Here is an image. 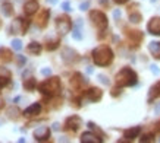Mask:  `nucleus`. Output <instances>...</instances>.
Instances as JSON below:
<instances>
[{"label": "nucleus", "mask_w": 160, "mask_h": 143, "mask_svg": "<svg viewBox=\"0 0 160 143\" xmlns=\"http://www.w3.org/2000/svg\"><path fill=\"white\" fill-rule=\"evenodd\" d=\"M156 111H157V113L160 111V105H157V107H156Z\"/></svg>", "instance_id": "obj_46"}, {"label": "nucleus", "mask_w": 160, "mask_h": 143, "mask_svg": "<svg viewBox=\"0 0 160 143\" xmlns=\"http://www.w3.org/2000/svg\"><path fill=\"white\" fill-rule=\"evenodd\" d=\"M141 131V127H132V129H128L123 131V137L128 139V140H134L135 137H138V134Z\"/></svg>", "instance_id": "obj_19"}, {"label": "nucleus", "mask_w": 160, "mask_h": 143, "mask_svg": "<svg viewBox=\"0 0 160 143\" xmlns=\"http://www.w3.org/2000/svg\"><path fill=\"white\" fill-rule=\"evenodd\" d=\"M159 96H160V82L150 88V92H148V102H151L153 99L159 98Z\"/></svg>", "instance_id": "obj_21"}, {"label": "nucleus", "mask_w": 160, "mask_h": 143, "mask_svg": "<svg viewBox=\"0 0 160 143\" xmlns=\"http://www.w3.org/2000/svg\"><path fill=\"white\" fill-rule=\"evenodd\" d=\"M2 13L5 15L6 18H10L12 15H13V12H15V9H13V5L12 3H3L2 5Z\"/></svg>", "instance_id": "obj_24"}, {"label": "nucleus", "mask_w": 160, "mask_h": 143, "mask_svg": "<svg viewBox=\"0 0 160 143\" xmlns=\"http://www.w3.org/2000/svg\"><path fill=\"white\" fill-rule=\"evenodd\" d=\"M81 124H82V120L79 118L78 115H71L65 121V129L69 130V131H77L81 127Z\"/></svg>", "instance_id": "obj_7"}, {"label": "nucleus", "mask_w": 160, "mask_h": 143, "mask_svg": "<svg viewBox=\"0 0 160 143\" xmlns=\"http://www.w3.org/2000/svg\"><path fill=\"white\" fill-rule=\"evenodd\" d=\"M128 37L131 39H135V43H140L141 38H142V34L140 31H131V32L128 34Z\"/></svg>", "instance_id": "obj_27"}, {"label": "nucleus", "mask_w": 160, "mask_h": 143, "mask_svg": "<svg viewBox=\"0 0 160 143\" xmlns=\"http://www.w3.org/2000/svg\"><path fill=\"white\" fill-rule=\"evenodd\" d=\"M28 25H29L28 21L22 19V18H16V19H13L12 24H10V34L25 35V34H27V29H28Z\"/></svg>", "instance_id": "obj_5"}, {"label": "nucleus", "mask_w": 160, "mask_h": 143, "mask_svg": "<svg viewBox=\"0 0 160 143\" xmlns=\"http://www.w3.org/2000/svg\"><path fill=\"white\" fill-rule=\"evenodd\" d=\"M90 21L92 22V25L96 26L97 29L103 31V29L107 28V16L100 10H91L90 12Z\"/></svg>", "instance_id": "obj_4"}, {"label": "nucleus", "mask_w": 160, "mask_h": 143, "mask_svg": "<svg viewBox=\"0 0 160 143\" xmlns=\"http://www.w3.org/2000/svg\"><path fill=\"white\" fill-rule=\"evenodd\" d=\"M8 117L10 120H18L19 117V110L16 108V107H10L9 110H8Z\"/></svg>", "instance_id": "obj_26"}, {"label": "nucleus", "mask_w": 160, "mask_h": 143, "mask_svg": "<svg viewBox=\"0 0 160 143\" xmlns=\"http://www.w3.org/2000/svg\"><path fill=\"white\" fill-rule=\"evenodd\" d=\"M59 44H60V39H59V38L49 39V41H47V45H46V48H47L49 51H54V50L59 47Z\"/></svg>", "instance_id": "obj_25"}, {"label": "nucleus", "mask_w": 160, "mask_h": 143, "mask_svg": "<svg viewBox=\"0 0 160 143\" xmlns=\"http://www.w3.org/2000/svg\"><path fill=\"white\" fill-rule=\"evenodd\" d=\"M62 89V85H60V79L59 77H49L47 81H44L43 83L38 85V91L43 94L44 96H56Z\"/></svg>", "instance_id": "obj_2"}, {"label": "nucleus", "mask_w": 160, "mask_h": 143, "mask_svg": "<svg viewBox=\"0 0 160 143\" xmlns=\"http://www.w3.org/2000/svg\"><path fill=\"white\" fill-rule=\"evenodd\" d=\"M92 62L96 63L97 66H109L113 62V51L110 50V47L107 45H100V47L94 48L92 51Z\"/></svg>", "instance_id": "obj_1"}, {"label": "nucleus", "mask_w": 160, "mask_h": 143, "mask_svg": "<svg viewBox=\"0 0 160 143\" xmlns=\"http://www.w3.org/2000/svg\"><path fill=\"white\" fill-rule=\"evenodd\" d=\"M88 6H90V2H82V3L79 5V9H81V10H87Z\"/></svg>", "instance_id": "obj_38"}, {"label": "nucleus", "mask_w": 160, "mask_h": 143, "mask_svg": "<svg viewBox=\"0 0 160 143\" xmlns=\"http://www.w3.org/2000/svg\"><path fill=\"white\" fill-rule=\"evenodd\" d=\"M13 60V56H12V51L8 50V48L2 47L0 48V62L2 63H10Z\"/></svg>", "instance_id": "obj_18"}, {"label": "nucleus", "mask_w": 160, "mask_h": 143, "mask_svg": "<svg viewBox=\"0 0 160 143\" xmlns=\"http://www.w3.org/2000/svg\"><path fill=\"white\" fill-rule=\"evenodd\" d=\"M137 81H138L137 73L132 70V69H129V67H123L116 75V83L121 86V88L137 85Z\"/></svg>", "instance_id": "obj_3"}, {"label": "nucleus", "mask_w": 160, "mask_h": 143, "mask_svg": "<svg viewBox=\"0 0 160 143\" xmlns=\"http://www.w3.org/2000/svg\"><path fill=\"white\" fill-rule=\"evenodd\" d=\"M62 9L66 10V12H69V10H71V5H69V2H63V3H62Z\"/></svg>", "instance_id": "obj_37"}, {"label": "nucleus", "mask_w": 160, "mask_h": 143, "mask_svg": "<svg viewBox=\"0 0 160 143\" xmlns=\"http://www.w3.org/2000/svg\"><path fill=\"white\" fill-rule=\"evenodd\" d=\"M50 129L49 127H46V126H41L38 129L34 131V139L35 142H46V140H49L50 139Z\"/></svg>", "instance_id": "obj_8"}, {"label": "nucleus", "mask_w": 160, "mask_h": 143, "mask_svg": "<svg viewBox=\"0 0 160 143\" xmlns=\"http://www.w3.org/2000/svg\"><path fill=\"white\" fill-rule=\"evenodd\" d=\"M81 142L82 143H102V137L96 136L94 133L87 131V133H84L82 136H81Z\"/></svg>", "instance_id": "obj_17"}, {"label": "nucleus", "mask_w": 160, "mask_h": 143, "mask_svg": "<svg viewBox=\"0 0 160 143\" xmlns=\"http://www.w3.org/2000/svg\"><path fill=\"white\" fill-rule=\"evenodd\" d=\"M35 86H37V81H35L32 76L28 77V79H24V89L25 91L32 92L35 89Z\"/></svg>", "instance_id": "obj_23"}, {"label": "nucleus", "mask_w": 160, "mask_h": 143, "mask_svg": "<svg viewBox=\"0 0 160 143\" xmlns=\"http://www.w3.org/2000/svg\"><path fill=\"white\" fill-rule=\"evenodd\" d=\"M10 83V72L6 67H0V88H5Z\"/></svg>", "instance_id": "obj_15"}, {"label": "nucleus", "mask_w": 160, "mask_h": 143, "mask_svg": "<svg viewBox=\"0 0 160 143\" xmlns=\"http://www.w3.org/2000/svg\"><path fill=\"white\" fill-rule=\"evenodd\" d=\"M41 75H43V76H50V75H52V69H50V67L41 69Z\"/></svg>", "instance_id": "obj_33"}, {"label": "nucleus", "mask_w": 160, "mask_h": 143, "mask_svg": "<svg viewBox=\"0 0 160 143\" xmlns=\"http://www.w3.org/2000/svg\"><path fill=\"white\" fill-rule=\"evenodd\" d=\"M150 70H151V73H154V75H159V73H160L159 67L154 66V64H151V66H150Z\"/></svg>", "instance_id": "obj_36"}, {"label": "nucleus", "mask_w": 160, "mask_h": 143, "mask_svg": "<svg viewBox=\"0 0 160 143\" xmlns=\"http://www.w3.org/2000/svg\"><path fill=\"white\" fill-rule=\"evenodd\" d=\"M119 94H121V86L118 85V88H113V89H112V96H118Z\"/></svg>", "instance_id": "obj_35"}, {"label": "nucleus", "mask_w": 160, "mask_h": 143, "mask_svg": "<svg viewBox=\"0 0 160 143\" xmlns=\"http://www.w3.org/2000/svg\"><path fill=\"white\" fill-rule=\"evenodd\" d=\"M85 98H87L88 101H91V102H97V101L102 99L103 96V92L98 89V88H90L87 92H85Z\"/></svg>", "instance_id": "obj_11"}, {"label": "nucleus", "mask_w": 160, "mask_h": 143, "mask_svg": "<svg viewBox=\"0 0 160 143\" xmlns=\"http://www.w3.org/2000/svg\"><path fill=\"white\" fill-rule=\"evenodd\" d=\"M72 28V24H71V19H69V16L66 15H62V16H59L58 19H56V29H58V32L60 35H65V34H68Z\"/></svg>", "instance_id": "obj_6"}, {"label": "nucleus", "mask_w": 160, "mask_h": 143, "mask_svg": "<svg viewBox=\"0 0 160 143\" xmlns=\"http://www.w3.org/2000/svg\"><path fill=\"white\" fill-rule=\"evenodd\" d=\"M60 127H59V123H54L53 124V130H59Z\"/></svg>", "instance_id": "obj_44"}, {"label": "nucleus", "mask_w": 160, "mask_h": 143, "mask_svg": "<svg viewBox=\"0 0 160 143\" xmlns=\"http://www.w3.org/2000/svg\"><path fill=\"white\" fill-rule=\"evenodd\" d=\"M147 31L151 35H160V18H151L147 25Z\"/></svg>", "instance_id": "obj_12"}, {"label": "nucleus", "mask_w": 160, "mask_h": 143, "mask_svg": "<svg viewBox=\"0 0 160 143\" xmlns=\"http://www.w3.org/2000/svg\"><path fill=\"white\" fill-rule=\"evenodd\" d=\"M2 26H3V22H2V19H0V28H2Z\"/></svg>", "instance_id": "obj_47"}, {"label": "nucleus", "mask_w": 160, "mask_h": 143, "mask_svg": "<svg viewBox=\"0 0 160 143\" xmlns=\"http://www.w3.org/2000/svg\"><path fill=\"white\" fill-rule=\"evenodd\" d=\"M41 50H43V47H41V44H38V43H29L28 47H27V51H28L29 54H32V56H38L40 53H41Z\"/></svg>", "instance_id": "obj_22"}, {"label": "nucleus", "mask_w": 160, "mask_h": 143, "mask_svg": "<svg viewBox=\"0 0 160 143\" xmlns=\"http://www.w3.org/2000/svg\"><path fill=\"white\" fill-rule=\"evenodd\" d=\"M141 143H146V142H154V136L153 134H146V136H142L140 139Z\"/></svg>", "instance_id": "obj_32"}, {"label": "nucleus", "mask_w": 160, "mask_h": 143, "mask_svg": "<svg viewBox=\"0 0 160 143\" xmlns=\"http://www.w3.org/2000/svg\"><path fill=\"white\" fill-rule=\"evenodd\" d=\"M78 54L75 50H72V48H63V51H62V60L65 63H68V64H72V63H75L78 60Z\"/></svg>", "instance_id": "obj_9"}, {"label": "nucleus", "mask_w": 160, "mask_h": 143, "mask_svg": "<svg viewBox=\"0 0 160 143\" xmlns=\"http://www.w3.org/2000/svg\"><path fill=\"white\" fill-rule=\"evenodd\" d=\"M98 2H100V5H103V6L109 5V0H98Z\"/></svg>", "instance_id": "obj_42"}, {"label": "nucleus", "mask_w": 160, "mask_h": 143, "mask_svg": "<svg viewBox=\"0 0 160 143\" xmlns=\"http://www.w3.org/2000/svg\"><path fill=\"white\" fill-rule=\"evenodd\" d=\"M88 83V79L87 77H84L81 73H75L71 79V85H72L73 89H81L84 85H87Z\"/></svg>", "instance_id": "obj_10"}, {"label": "nucleus", "mask_w": 160, "mask_h": 143, "mask_svg": "<svg viewBox=\"0 0 160 143\" xmlns=\"http://www.w3.org/2000/svg\"><path fill=\"white\" fill-rule=\"evenodd\" d=\"M128 0H115V3H118V5H125Z\"/></svg>", "instance_id": "obj_41"}, {"label": "nucleus", "mask_w": 160, "mask_h": 143, "mask_svg": "<svg viewBox=\"0 0 160 143\" xmlns=\"http://www.w3.org/2000/svg\"><path fill=\"white\" fill-rule=\"evenodd\" d=\"M40 113H41V105H40L38 102H35V104L29 105L28 108L24 111V115L28 117V118H31V117H37Z\"/></svg>", "instance_id": "obj_14"}, {"label": "nucleus", "mask_w": 160, "mask_h": 143, "mask_svg": "<svg viewBox=\"0 0 160 143\" xmlns=\"http://www.w3.org/2000/svg\"><path fill=\"white\" fill-rule=\"evenodd\" d=\"M3 107V99H2V96H0V108Z\"/></svg>", "instance_id": "obj_45"}, {"label": "nucleus", "mask_w": 160, "mask_h": 143, "mask_svg": "<svg viewBox=\"0 0 160 143\" xmlns=\"http://www.w3.org/2000/svg\"><path fill=\"white\" fill-rule=\"evenodd\" d=\"M12 48H13L15 51H21L22 50V41L21 39H18V38H15V39H12Z\"/></svg>", "instance_id": "obj_28"}, {"label": "nucleus", "mask_w": 160, "mask_h": 143, "mask_svg": "<svg viewBox=\"0 0 160 143\" xmlns=\"http://www.w3.org/2000/svg\"><path fill=\"white\" fill-rule=\"evenodd\" d=\"M47 3H50V5H56L58 0H47Z\"/></svg>", "instance_id": "obj_43"}, {"label": "nucleus", "mask_w": 160, "mask_h": 143, "mask_svg": "<svg viewBox=\"0 0 160 143\" xmlns=\"http://www.w3.org/2000/svg\"><path fill=\"white\" fill-rule=\"evenodd\" d=\"M141 15L138 13V12H132V13H129V21L131 22H134V24H138V22H141Z\"/></svg>", "instance_id": "obj_29"}, {"label": "nucleus", "mask_w": 160, "mask_h": 143, "mask_svg": "<svg viewBox=\"0 0 160 143\" xmlns=\"http://www.w3.org/2000/svg\"><path fill=\"white\" fill-rule=\"evenodd\" d=\"M98 81L102 82V83H104V85H109L110 82H109V79H107L104 75H98Z\"/></svg>", "instance_id": "obj_34"}, {"label": "nucleus", "mask_w": 160, "mask_h": 143, "mask_svg": "<svg viewBox=\"0 0 160 143\" xmlns=\"http://www.w3.org/2000/svg\"><path fill=\"white\" fill-rule=\"evenodd\" d=\"M151 2H153V3H154V2H156V0H151Z\"/></svg>", "instance_id": "obj_48"}, {"label": "nucleus", "mask_w": 160, "mask_h": 143, "mask_svg": "<svg viewBox=\"0 0 160 143\" xmlns=\"http://www.w3.org/2000/svg\"><path fill=\"white\" fill-rule=\"evenodd\" d=\"M72 37H73V39H77V41H79V39H82V34H81L79 28H75V29H73Z\"/></svg>", "instance_id": "obj_31"}, {"label": "nucleus", "mask_w": 160, "mask_h": 143, "mask_svg": "<svg viewBox=\"0 0 160 143\" xmlns=\"http://www.w3.org/2000/svg\"><path fill=\"white\" fill-rule=\"evenodd\" d=\"M88 127H90V129H91V130H94V131H96V133H97V134H100L102 137H103V136H104V133H103L102 130L98 129V127H97V126H96V124H94V123H91V121L88 123Z\"/></svg>", "instance_id": "obj_30"}, {"label": "nucleus", "mask_w": 160, "mask_h": 143, "mask_svg": "<svg viewBox=\"0 0 160 143\" xmlns=\"http://www.w3.org/2000/svg\"><path fill=\"white\" fill-rule=\"evenodd\" d=\"M40 9V6L37 2H28L24 5V13L27 16H32L34 13H37V10Z\"/></svg>", "instance_id": "obj_16"}, {"label": "nucleus", "mask_w": 160, "mask_h": 143, "mask_svg": "<svg viewBox=\"0 0 160 143\" xmlns=\"http://www.w3.org/2000/svg\"><path fill=\"white\" fill-rule=\"evenodd\" d=\"M148 50H150L151 56L154 58H157V60H160V43H157V41H153V43L148 44Z\"/></svg>", "instance_id": "obj_20"}, {"label": "nucleus", "mask_w": 160, "mask_h": 143, "mask_svg": "<svg viewBox=\"0 0 160 143\" xmlns=\"http://www.w3.org/2000/svg\"><path fill=\"white\" fill-rule=\"evenodd\" d=\"M18 62H19V64L22 66V64H25V62H27V60H25L24 56H18Z\"/></svg>", "instance_id": "obj_39"}, {"label": "nucleus", "mask_w": 160, "mask_h": 143, "mask_svg": "<svg viewBox=\"0 0 160 143\" xmlns=\"http://www.w3.org/2000/svg\"><path fill=\"white\" fill-rule=\"evenodd\" d=\"M50 18V10L49 9H43L37 16V25L40 28H46L47 26V22H49Z\"/></svg>", "instance_id": "obj_13"}, {"label": "nucleus", "mask_w": 160, "mask_h": 143, "mask_svg": "<svg viewBox=\"0 0 160 143\" xmlns=\"http://www.w3.org/2000/svg\"><path fill=\"white\" fill-rule=\"evenodd\" d=\"M113 16H115V18H121V12H119V10H115V12H113Z\"/></svg>", "instance_id": "obj_40"}]
</instances>
